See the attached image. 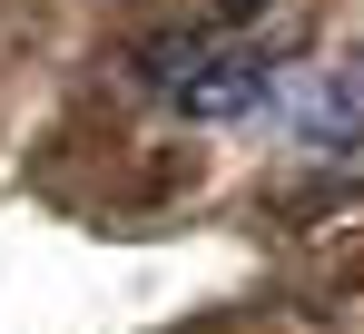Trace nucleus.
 Instances as JSON below:
<instances>
[{
    "label": "nucleus",
    "mask_w": 364,
    "mask_h": 334,
    "mask_svg": "<svg viewBox=\"0 0 364 334\" xmlns=\"http://www.w3.org/2000/svg\"><path fill=\"white\" fill-rule=\"evenodd\" d=\"M266 99H276V69H266V59H197V69H178V89H168V109L207 118V128H237V118H256Z\"/></svg>",
    "instance_id": "obj_1"
},
{
    "label": "nucleus",
    "mask_w": 364,
    "mask_h": 334,
    "mask_svg": "<svg viewBox=\"0 0 364 334\" xmlns=\"http://www.w3.org/2000/svg\"><path fill=\"white\" fill-rule=\"evenodd\" d=\"M286 118H296V138H315V148H355L364 138V69H325V79L286 89Z\"/></svg>",
    "instance_id": "obj_2"
}]
</instances>
